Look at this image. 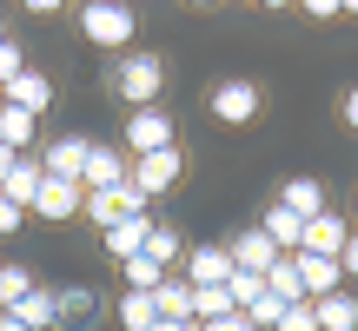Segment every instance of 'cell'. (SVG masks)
I'll use <instances>...</instances> for the list:
<instances>
[{
  "label": "cell",
  "mask_w": 358,
  "mask_h": 331,
  "mask_svg": "<svg viewBox=\"0 0 358 331\" xmlns=\"http://www.w3.org/2000/svg\"><path fill=\"white\" fill-rule=\"evenodd\" d=\"M259 232H266V239L279 245V252H299V232H306V219H299V212H285V205H272Z\"/></svg>",
  "instance_id": "21"
},
{
  "label": "cell",
  "mask_w": 358,
  "mask_h": 331,
  "mask_svg": "<svg viewBox=\"0 0 358 331\" xmlns=\"http://www.w3.org/2000/svg\"><path fill=\"white\" fill-rule=\"evenodd\" d=\"M199 331H259L245 311H226V318H213V325H199Z\"/></svg>",
  "instance_id": "34"
},
{
  "label": "cell",
  "mask_w": 358,
  "mask_h": 331,
  "mask_svg": "<svg viewBox=\"0 0 358 331\" xmlns=\"http://www.w3.org/2000/svg\"><path fill=\"white\" fill-rule=\"evenodd\" d=\"M285 311H292V305H285V298H272V292H259L252 305H245V318H252L259 331H279V318H285Z\"/></svg>",
  "instance_id": "27"
},
{
  "label": "cell",
  "mask_w": 358,
  "mask_h": 331,
  "mask_svg": "<svg viewBox=\"0 0 358 331\" xmlns=\"http://www.w3.org/2000/svg\"><path fill=\"white\" fill-rule=\"evenodd\" d=\"M153 331H199V325H166V318H159V325H153Z\"/></svg>",
  "instance_id": "42"
},
{
  "label": "cell",
  "mask_w": 358,
  "mask_h": 331,
  "mask_svg": "<svg viewBox=\"0 0 358 331\" xmlns=\"http://www.w3.org/2000/svg\"><path fill=\"white\" fill-rule=\"evenodd\" d=\"M179 172H186V159H179V146H159V153H140L133 159V186L146 192V199H153V192H166V186H179Z\"/></svg>",
  "instance_id": "5"
},
{
  "label": "cell",
  "mask_w": 358,
  "mask_h": 331,
  "mask_svg": "<svg viewBox=\"0 0 358 331\" xmlns=\"http://www.w3.org/2000/svg\"><path fill=\"white\" fill-rule=\"evenodd\" d=\"M80 34H87L93 47H127V40L140 34V20H133L127 0H87V7H80Z\"/></svg>",
  "instance_id": "1"
},
{
  "label": "cell",
  "mask_w": 358,
  "mask_h": 331,
  "mask_svg": "<svg viewBox=\"0 0 358 331\" xmlns=\"http://www.w3.org/2000/svg\"><path fill=\"white\" fill-rule=\"evenodd\" d=\"M80 205H87V186H80V179L40 172V192H34V205H27V212H34V219H53V226H66V219H80Z\"/></svg>",
  "instance_id": "3"
},
{
  "label": "cell",
  "mask_w": 358,
  "mask_h": 331,
  "mask_svg": "<svg viewBox=\"0 0 358 331\" xmlns=\"http://www.w3.org/2000/svg\"><path fill=\"white\" fill-rule=\"evenodd\" d=\"M146 258H159V265L173 272V258H179V232H173V226H153V232H146Z\"/></svg>",
  "instance_id": "30"
},
{
  "label": "cell",
  "mask_w": 358,
  "mask_h": 331,
  "mask_svg": "<svg viewBox=\"0 0 358 331\" xmlns=\"http://www.w3.org/2000/svg\"><path fill=\"white\" fill-rule=\"evenodd\" d=\"M279 331H319V318H312V305H292V311L279 318Z\"/></svg>",
  "instance_id": "33"
},
{
  "label": "cell",
  "mask_w": 358,
  "mask_h": 331,
  "mask_svg": "<svg viewBox=\"0 0 358 331\" xmlns=\"http://www.w3.org/2000/svg\"><path fill=\"white\" fill-rule=\"evenodd\" d=\"M338 265H345V279H358V232L345 239V252H338Z\"/></svg>",
  "instance_id": "37"
},
{
  "label": "cell",
  "mask_w": 358,
  "mask_h": 331,
  "mask_svg": "<svg viewBox=\"0 0 358 331\" xmlns=\"http://www.w3.org/2000/svg\"><path fill=\"white\" fill-rule=\"evenodd\" d=\"M0 40H7V27H0Z\"/></svg>",
  "instance_id": "46"
},
{
  "label": "cell",
  "mask_w": 358,
  "mask_h": 331,
  "mask_svg": "<svg viewBox=\"0 0 358 331\" xmlns=\"http://www.w3.org/2000/svg\"><path fill=\"white\" fill-rule=\"evenodd\" d=\"M87 146H93V140H80V133H60V140H47V153H40V172H53V179H80V172H87Z\"/></svg>",
  "instance_id": "10"
},
{
  "label": "cell",
  "mask_w": 358,
  "mask_h": 331,
  "mask_svg": "<svg viewBox=\"0 0 358 331\" xmlns=\"http://www.w3.org/2000/svg\"><path fill=\"white\" fill-rule=\"evenodd\" d=\"M66 0H27V13H60Z\"/></svg>",
  "instance_id": "38"
},
{
  "label": "cell",
  "mask_w": 358,
  "mask_h": 331,
  "mask_svg": "<svg viewBox=\"0 0 358 331\" xmlns=\"http://www.w3.org/2000/svg\"><path fill=\"white\" fill-rule=\"evenodd\" d=\"M345 126H358V87L345 93Z\"/></svg>",
  "instance_id": "39"
},
{
  "label": "cell",
  "mask_w": 358,
  "mask_h": 331,
  "mask_svg": "<svg viewBox=\"0 0 358 331\" xmlns=\"http://www.w3.org/2000/svg\"><path fill=\"white\" fill-rule=\"evenodd\" d=\"M0 331H27L20 318H13V311H0Z\"/></svg>",
  "instance_id": "41"
},
{
  "label": "cell",
  "mask_w": 358,
  "mask_h": 331,
  "mask_svg": "<svg viewBox=\"0 0 358 331\" xmlns=\"http://www.w3.org/2000/svg\"><path fill=\"white\" fill-rule=\"evenodd\" d=\"M226 252H232V265H239V272H259V279H266L272 258H279V245H272L266 232H245V239H232Z\"/></svg>",
  "instance_id": "12"
},
{
  "label": "cell",
  "mask_w": 358,
  "mask_h": 331,
  "mask_svg": "<svg viewBox=\"0 0 358 331\" xmlns=\"http://www.w3.org/2000/svg\"><path fill=\"white\" fill-rule=\"evenodd\" d=\"M213 119H226V126L259 119V87H252V80H219V87H213Z\"/></svg>",
  "instance_id": "6"
},
{
  "label": "cell",
  "mask_w": 358,
  "mask_h": 331,
  "mask_svg": "<svg viewBox=\"0 0 358 331\" xmlns=\"http://www.w3.org/2000/svg\"><path fill=\"white\" fill-rule=\"evenodd\" d=\"M226 311H239L226 298V285H192V325H213V318H226Z\"/></svg>",
  "instance_id": "22"
},
{
  "label": "cell",
  "mask_w": 358,
  "mask_h": 331,
  "mask_svg": "<svg viewBox=\"0 0 358 331\" xmlns=\"http://www.w3.org/2000/svg\"><path fill=\"white\" fill-rule=\"evenodd\" d=\"M146 232H153V219H120V226H106V252L127 265V258L146 252Z\"/></svg>",
  "instance_id": "15"
},
{
  "label": "cell",
  "mask_w": 358,
  "mask_h": 331,
  "mask_svg": "<svg viewBox=\"0 0 358 331\" xmlns=\"http://www.w3.org/2000/svg\"><path fill=\"white\" fill-rule=\"evenodd\" d=\"M120 272H127V292H159V285H166V265H159V258H127V265H120Z\"/></svg>",
  "instance_id": "25"
},
{
  "label": "cell",
  "mask_w": 358,
  "mask_h": 331,
  "mask_svg": "<svg viewBox=\"0 0 358 331\" xmlns=\"http://www.w3.org/2000/svg\"><path fill=\"white\" fill-rule=\"evenodd\" d=\"M120 325H127V331H153V325H159L153 292H127V298H120Z\"/></svg>",
  "instance_id": "24"
},
{
  "label": "cell",
  "mask_w": 358,
  "mask_h": 331,
  "mask_svg": "<svg viewBox=\"0 0 358 331\" xmlns=\"http://www.w3.org/2000/svg\"><path fill=\"white\" fill-rule=\"evenodd\" d=\"M159 87H166V60H159V53H127V60H120V100L153 106Z\"/></svg>",
  "instance_id": "2"
},
{
  "label": "cell",
  "mask_w": 358,
  "mask_h": 331,
  "mask_svg": "<svg viewBox=\"0 0 358 331\" xmlns=\"http://www.w3.org/2000/svg\"><path fill=\"white\" fill-rule=\"evenodd\" d=\"M0 192H7V199L27 212V205H34V192H40V159H34V153H20V159H13V172L0 179Z\"/></svg>",
  "instance_id": "18"
},
{
  "label": "cell",
  "mask_w": 358,
  "mask_h": 331,
  "mask_svg": "<svg viewBox=\"0 0 358 331\" xmlns=\"http://www.w3.org/2000/svg\"><path fill=\"white\" fill-rule=\"evenodd\" d=\"M279 205H285V212H299V219H319V212H325V186H319V179H306V172H299V179H285Z\"/></svg>",
  "instance_id": "17"
},
{
  "label": "cell",
  "mask_w": 358,
  "mask_h": 331,
  "mask_svg": "<svg viewBox=\"0 0 358 331\" xmlns=\"http://www.w3.org/2000/svg\"><path fill=\"white\" fill-rule=\"evenodd\" d=\"M259 7H299V0H259Z\"/></svg>",
  "instance_id": "43"
},
{
  "label": "cell",
  "mask_w": 358,
  "mask_h": 331,
  "mask_svg": "<svg viewBox=\"0 0 358 331\" xmlns=\"http://www.w3.org/2000/svg\"><path fill=\"white\" fill-rule=\"evenodd\" d=\"M259 292H266V279H259V272H239V265H232V279H226V298H232V305L245 311Z\"/></svg>",
  "instance_id": "29"
},
{
  "label": "cell",
  "mask_w": 358,
  "mask_h": 331,
  "mask_svg": "<svg viewBox=\"0 0 358 331\" xmlns=\"http://www.w3.org/2000/svg\"><path fill=\"white\" fill-rule=\"evenodd\" d=\"M312 318H319V331H358V298H352V292L312 298Z\"/></svg>",
  "instance_id": "16"
},
{
  "label": "cell",
  "mask_w": 358,
  "mask_h": 331,
  "mask_svg": "<svg viewBox=\"0 0 358 331\" xmlns=\"http://www.w3.org/2000/svg\"><path fill=\"white\" fill-rule=\"evenodd\" d=\"M127 172H133V159L120 153V146H87V172H80V186H87V192H113V186H127Z\"/></svg>",
  "instance_id": "7"
},
{
  "label": "cell",
  "mask_w": 358,
  "mask_h": 331,
  "mask_svg": "<svg viewBox=\"0 0 358 331\" xmlns=\"http://www.w3.org/2000/svg\"><path fill=\"white\" fill-rule=\"evenodd\" d=\"M7 311H13V318H20L27 331H47V325H60V305H53V292H40V285L20 298V305H7Z\"/></svg>",
  "instance_id": "20"
},
{
  "label": "cell",
  "mask_w": 358,
  "mask_h": 331,
  "mask_svg": "<svg viewBox=\"0 0 358 331\" xmlns=\"http://www.w3.org/2000/svg\"><path fill=\"white\" fill-rule=\"evenodd\" d=\"M53 305H60V318H93V292H87V285H73V292H53Z\"/></svg>",
  "instance_id": "31"
},
{
  "label": "cell",
  "mask_w": 358,
  "mask_h": 331,
  "mask_svg": "<svg viewBox=\"0 0 358 331\" xmlns=\"http://www.w3.org/2000/svg\"><path fill=\"white\" fill-rule=\"evenodd\" d=\"M80 212H87L100 232H106V226H120V219H127V205H120V186H113V192H87V205H80Z\"/></svg>",
  "instance_id": "26"
},
{
  "label": "cell",
  "mask_w": 358,
  "mask_h": 331,
  "mask_svg": "<svg viewBox=\"0 0 358 331\" xmlns=\"http://www.w3.org/2000/svg\"><path fill=\"white\" fill-rule=\"evenodd\" d=\"M338 7H345V13H358V0H338Z\"/></svg>",
  "instance_id": "44"
},
{
  "label": "cell",
  "mask_w": 358,
  "mask_h": 331,
  "mask_svg": "<svg viewBox=\"0 0 358 331\" xmlns=\"http://www.w3.org/2000/svg\"><path fill=\"white\" fill-rule=\"evenodd\" d=\"M226 279H232V252H226V245H192L186 285H226Z\"/></svg>",
  "instance_id": "13"
},
{
  "label": "cell",
  "mask_w": 358,
  "mask_h": 331,
  "mask_svg": "<svg viewBox=\"0 0 358 331\" xmlns=\"http://www.w3.org/2000/svg\"><path fill=\"white\" fill-rule=\"evenodd\" d=\"M345 239H352V226L338 212H319V219H306V232H299V252H319V258H338L345 252Z\"/></svg>",
  "instance_id": "9"
},
{
  "label": "cell",
  "mask_w": 358,
  "mask_h": 331,
  "mask_svg": "<svg viewBox=\"0 0 358 331\" xmlns=\"http://www.w3.org/2000/svg\"><path fill=\"white\" fill-rule=\"evenodd\" d=\"M192 7H213V0H192Z\"/></svg>",
  "instance_id": "45"
},
{
  "label": "cell",
  "mask_w": 358,
  "mask_h": 331,
  "mask_svg": "<svg viewBox=\"0 0 358 331\" xmlns=\"http://www.w3.org/2000/svg\"><path fill=\"white\" fill-rule=\"evenodd\" d=\"M299 7H306L312 20H332V13H345V7H338V0H299Z\"/></svg>",
  "instance_id": "36"
},
{
  "label": "cell",
  "mask_w": 358,
  "mask_h": 331,
  "mask_svg": "<svg viewBox=\"0 0 358 331\" xmlns=\"http://www.w3.org/2000/svg\"><path fill=\"white\" fill-rule=\"evenodd\" d=\"M27 292H34V272H20V265H0V311H7V305H20Z\"/></svg>",
  "instance_id": "28"
},
{
  "label": "cell",
  "mask_w": 358,
  "mask_h": 331,
  "mask_svg": "<svg viewBox=\"0 0 358 331\" xmlns=\"http://www.w3.org/2000/svg\"><path fill=\"white\" fill-rule=\"evenodd\" d=\"M153 305H159V318H166V325H192V285L166 272V285L153 292Z\"/></svg>",
  "instance_id": "19"
},
{
  "label": "cell",
  "mask_w": 358,
  "mask_h": 331,
  "mask_svg": "<svg viewBox=\"0 0 358 331\" xmlns=\"http://www.w3.org/2000/svg\"><path fill=\"white\" fill-rule=\"evenodd\" d=\"M127 159H140V153H159V146H173V119L159 113V106H133V119H127Z\"/></svg>",
  "instance_id": "4"
},
{
  "label": "cell",
  "mask_w": 358,
  "mask_h": 331,
  "mask_svg": "<svg viewBox=\"0 0 358 331\" xmlns=\"http://www.w3.org/2000/svg\"><path fill=\"white\" fill-rule=\"evenodd\" d=\"M299 285H306V298H332V292H345V265L319 258V252H299Z\"/></svg>",
  "instance_id": "11"
},
{
  "label": "cell",
  "mask_w": 358,
  "mask_h": 331,
  "mask_svg": "<svg viewBox=\"0 0 358 331\" xmlns=\"http://www.w3.org/2000/svg\"><path fill=\"white\" fill-rule=\"evenodd\" d=\"M13 73H27V60H20V47H13V40H0V87H7Z\"/></svg>",
  "instance_id": "32"
},
{
  "label": "cell",
  "mask_w": 358,
  "mask_h": 331,
  "mask_svg": "<svg viewBox=\"0 0 358 331\" xmlns=\"http://www.w3.org/2000/svg\"><path fill=\"white\" fill-rule=\"evenodd\" d=\"M266 292H272V298H285V305H312V298H306V285H299V252H279V258H272Z\"/></svg>",
  "instance_id": "14"
},
{
  "label": "cell",
  "mask_w": 358,
  "mask_h": 331,
  "mask_svg": "<svg viewBox=\"0 0 358 331\" xmlns=\"http://www.w3.org/2000/svg\"><path fill=\"white\" fill-rule=\"evenodd\" d=\"M0 100H7V106H20V113H47V106H53V80L47 73H40V66H27V73H13L7 80V87H0Z\"/></svg>",
  "instance_id": "8"
},
{
  "label": "cell",
  "mask_w": 358,
  "mask_h": 331,
  "mask_svg": "<svg viewBox=\"0 0 358 331\" xmlns=\"http://www.w3.org/2000/svg\"><path fill=\"white\" fill-rule=\"evenodd\" d=\"M20 219H27V212L7 199V192H0V239H7V232H20Z\"/></svg>",
  "instance_id": "35"
},
{
  "label": "cell",
  "mask_w": 358,
  "mask_h": 331,
  "mask_svg": "<svg viewBox=\"0 0 358 331\" xmlns=\"http://www.w3.org/2000/svg\"><path fill=\"white\" fill-rule=\"evenodd\" d=\"M0 146L27 153V146H34V113H20V106H7V100H0Z\"/></svg>",
  "instance_id": "23"
},
{
  "label": "cell",
  "mask_w": 358,
  "mask_h": 331,
  "mask_svg": "<svg viewBox=\"0 0 358 331\" xmlns=\"http://www.w3.org/2000/svg\"><path fill=\"white\" fill-rule=\"evenodd\" d=\"M13 159H20V153H13V146H0V179L13 172Z\"/></svg>",
  "instance_id": "40"
}]
</instances>
